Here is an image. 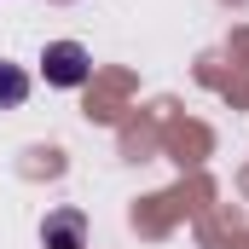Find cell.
Wrapping results in <instances>:
<instances>
[{"mask_svg": "<svg viewBox=\"0 0 249 249\" xmlns=\"http://www.w3.org/2000/svg\"><path fill=\"white\" fill-rule=\"evenodd\" d=\"M41 244L47 249H87V220H81V209H53L47 226H41Z\"/></svg>", "mask_w": 249, "mask_h": 249, "instance_id": "cell-2", "label": "cell"}, {"mask_svg": "<svg viewBox=\"0 0 249 249\" xmlns=\"http://www.w3.org/2000/svg\"><path fill=\"white\" fill-rule=\"evenodd\" d=\"M23 99H29V75H23L18 64L0 58V110H18Z\"/></svg>", "mask_w": 249, "mask_h": 249, "instance_id": "cell-3", "label": "cell"}, {"mask_svg": "<svg viewBox=\"0 0 249 249\" xmlns=\"http://www.w3.org/2000/svg\"><path fill=\"white\" fill-rule=\"evenodd\" d=\"M41 75H47V87H81L93 75V58H87L81 41H53L41 53Z\"/></svg>", "mask_w": 249, "mask_h": 249, "instance_id": "cell-1", "label": "cell"}]
</instances>
